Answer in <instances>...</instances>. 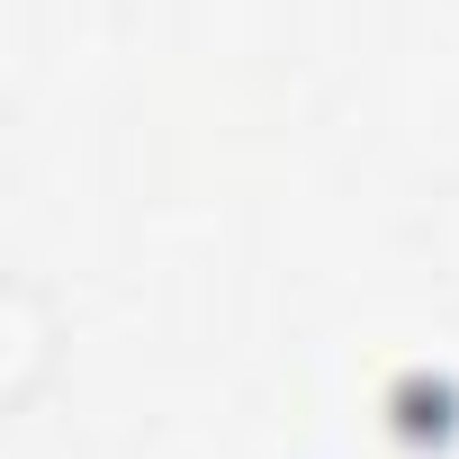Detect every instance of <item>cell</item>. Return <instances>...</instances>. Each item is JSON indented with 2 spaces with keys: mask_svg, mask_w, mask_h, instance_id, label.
I'll use <instances>...</instances> for the list:
<instances>
[{
  "mask_svg": "<svg viewBox=\"0 0 459 459\" xmlns=\"http://www.w3.org/2000/svg\"><path fill=\"white\" fill-rule=\"evenodd\" d=\"M414 244H423V271H432V289H441V298H459V180H450V189L423 207Z\"/></svg>",
  "mask_w": 459,
  "mask_h": 459,
  "instance_id": "1",
  "label": "cell"
},
{
  "mask_svg": "<svg viewBox=\"0 0 459 459\" xmlns=\"http://www.w3.org/2000/svg\"><path fill=\"white\" fill-rule=\"evenodd\" d=\"M46 298L37 289H10V333H19V369H10V405H28L37 396V378H46Z\"/></svg>",
  "mask_w": 459,
  "mask_h": 459,
  "instance_id": "2",
  "label": "cell"
}]
</instances>
